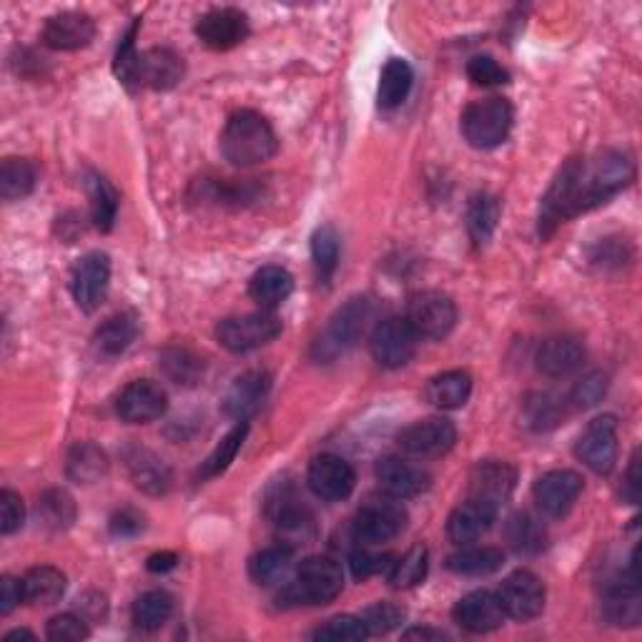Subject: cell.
<instances>
[{
    "label": "cell",
    "instance_id": "1",
    "mask_svg": "<svg viewBox=\"0 0 642 642\" xmlns=\"http://www.w3.org/2000/svg\"><path fill=\"white\" fill-rule=\"evenodd\" d=\"M632 181H635V164L622 151H600L590 159L575 156L565 161L542 199L538 218L540 237H552L567 218L597 209Z\"/></svg>",
    "mask_w": 642,
    "mask_h": 642
},
{
    "label": "cell",
    "instance_id": "2",
    "mask_svg": "<svg viewBox=\"0 0 642 642\" xmlns=\"http://www.w3.org/2000/svg\"><path fill=\"white\" fill-rule=\"evenodd\" d=\"M279 151V138L262 113L237 111L231 113L222 131V153L231 166L251 168L266 164Z\"/></svg>",
    "mask_w": 642,
    "mask_h": 642
},
{
    "label": "cell",
    "instance_id": "3",
    "mask_svg": "<svg viewBox=\"0 0 642 642\" xmlns=\"http://www.w3.org/2000/svg\"><path fill=\"white\" fill-rule=\"evenodd\" d=\"M372 319V302L364 297H354L349 302L337 309L335 316H331L327 329L322 331L319 339L314 341V360L316 362H335L339 354H344L352 349L356 341L362 339L364 329Z\"/></svg>",
    "mask_w": 642,
    "mask_h": 642
},
{
    "label": "cell",
    "instance_id": "4",
    "mask_svg": "<svg viewBox=\"0 0 642 642\" xmlns=\"http://www.w3.org/2000/svg\"><path fill=\"white\" fill-rule=\"evenodd\" d=\"M344 590V572L331 557H306L297 580L284 590V600L294 605H329Z\"/></svg>",
    "mask_w": 642,
    "mask_h": 642
},
{
    "label": "cell",
    "instance_id": "5",
    "mask_svg": "<svg viewBox=\"0 0 642 642\" xmlns=\"http://www.w3.org/2000/svg\"><path fill=\"white\" fill-rule=\"evenodd\" d=\"M515 124V109L507 99H484L469 103L462 113V134L467 143L479 151L498 149L507 141Z\"/></svg>",
    "mask_w": 642,
    "mask_h": 642
},
{
    "label": "cell",
    "instance_id": "6",
    "mask_svg": "<svg viewBox=\"0 0 642 642\" xmlns=\"http://www.w3.org/2000/svg\"><path fill=\"white\" fill-rule=\"evenodd\" d=\"M284 324L274 312H254V314H241L229 316V319L218 322L216 339L224 349H229L231 354H247L254 349L269 344L281 335Z\"/></svg>",
    "mask_w": 642,
    "mask_h": 642
},
{
    "label": "cell",
    "instance_id": "7",
    "mask_svg": "<svg viewBox=\"0 0 642 642\" xmlns=\"http://www.w3.org/2000/svg\"><path fill=\"white\" fill-rule=\"evenodd\" d=\"M406 322L419 339H444L457 327V304L442 291H417L406 302Z\"/></svg>",
    "mask_w": 642,
    "mask_h": 642
},
{
    "label": "cell",
    "instance_id": "8",
    "mask_svg": "<svg viewBox=\"0 0 642 642\" xmlns=\"http://www.w3.org/2000/svg\"><path fill=\"white\" fill-rule=\"evenodd\" d=\"M419 337L402 316H389L374 327L369 337V352L379 367L402 369L417 354Z\"/></svg>",
    "mask_w": 642,
    "mask_h": 642
},
{
    "label": "cell",
    "instance_id": "9",
    "mask_svg": "<svg viewBox=\"0 0 642 642\" xmlns=\"http://www.w3.org/2000/svg\"><path fill=\"white\" fill-rule=\"evenodd\" d=\"M406 527V509L392 494L369 498L354 517V532L364 542H387L402 534Z\"/></svg>",
    "mask_w": 642,
    "mask_h": 642
},
{
    "label": "cell",
    "instance_id": "10",
    "mask_svg": "<svg viewBox=\"0 0 642 642\" xmlns=\"http://www.w3.org/2000/svg\"><path fill=\"white\" fill-rule=\"evenodd\" d=\"M575 457L595 475H609L617 462V419L603 414L588 421L584 432L577 437Z\"/></svg>",
    "mask_w": 642,
    "mask_h": 642
},
{
    "label": "cell",
    "instance_id": "11",
    "mask_svg": "<svg viewBox=\"0 0 642 642\" xmlns=\"http://www.w3.org/2000/svg\"><path fill=\"white\" fill-rule=\"evenodd\" d=\"M111 287V259L103 251H91L84 259H78V264L73 266L71 274V291L76 304L84 312H96L103 304L105 294Z\"/></svg>",
    "mask_w": 642,
    "mask_h": 642
},
{
    "label": "cell",
    "instance_id": "12",
    "mask_svg": "<svg viewBox=\"0 0 642 642\" xmlns=\"http://www.w3.org/2000/svg\"><path fill=\"white\" fill-rule=\"evenodd\" d=\"M396 442H400L402 452L412 454V457L435 460L452 450L454 442H457V429H454L450 419L429 417L404 427Z\"/></svg>",
    "mask_w": 642,
    "mask_h": 642
},
{
    "label": "cell",
    "instance_id": "13",
    "mask_svg": "<svg viewBox=\"0 0 642 642\" xmlns=\"http://www.w3.org/2000/svg\"><path fill=\"white\" fill-rule=\"evenodd\" d=\"M498 597L507 617L525 622L542 613L547 592H544V584L538 575L530 570H517L500 584Z\"/></svg>",
    "mask_w": 642,
    "mask_h": 642
},
{
    "label": "cell",
    "instance_id": "14",
    "mask_svg": "<svg viewBox=\"0 0 642 642\" xmlns=\"http://www.w3.org/2000/svg\"><path fill=\"white\" fill-rule=\"evenodd\" d=\"M306 482L319 500L341 502L354 492L356 475L347 460L337 457V454H319L309 465Z\"/></svg>",
    "mask_w": 642,
    "mask_h": 642
},
{
    "label": "cell",
    "instance_id": "15",
    "mask_svg": "<svg viewBox=\"0 0 642 642\" xmlns=\"http://www.w3.org/2000/svg\"><path fill=\"white\" fill-rule=\"evenodd\" d=\"M166 406L168 396L156 381L136 379L118 394L116 414L128 425H149V421L164 417Z\"/></svg>",
    "mask_w": 642,
    "mask_h": 642
},
{
    "label": "cell",
    "instance_id": "16",
    "mask_svg": "<svg viewBox=\"0 0 642 642\" xmlns=\"http://www.w3.org/2000/svg\"><path fill=\"white\" fill-rule=\"evenodd\" d=\"M249 36L247 15L237 8H214L197 23V38L211 51H231Z\"/></svg>",
    "mask_w": 642,
    "mask_h": 642
},
{
    "label": "cell",
    "instance_id": "17",
    "mask_svg": "<svg viewBox=\"0 0 642 642\" xmlns=\"http://www.w3.org/2000/svg\"><path fill=\"white\" fill-rule=\"evenodd\" d=\"M534 502L542 515L565 517L582 494V477L572 469H552L534 482Z\"/></svg>",
    "mask_w": 642,
    "mask_h": 642
},
{
    "label": "cell",
    "instance_id": "18",
    "mask_svg": "<svg viewBox=\"0 0 642 642\" xmlns=\"http://www.w3.org/2000/svg\"><path fill=\"white\" fill-rule=\"evenodd\" d=\"M184 59L171 48H149L138 53L134 88H151V91H171L184 78Z\"/></svg>",
    "mask_w": 642,
    "mask_h": 642
},
{
    "label": "cell",
    "instance_id": "19",
    "mask_svg": "<svg viewBox=\"0 0 642 642\" xmlns=\"http://www.w3.org/2000/svg\"><path fill=\"white\" fill-rule=\"evenodd\" d=\"M517 482L515 467L507 465V462H479L469 475V500L484 502L500 512V507L512 498Z\"/></svg>",
    "mask_w": 642,
    "mask_h": 642
},
{
    "label": "cell",
    "instance_id": "20",
    "mask_svg": "<svg viewBox=\"0 0 642 642\" xmlns=\"http://www.w3.org/2000/svg\"><path fill=\"white\" fill-rule=\"evenodd\" d=\"M452 617L462 630L475 632V635H484V632L498 630L500 625L505 622L507 615L505 609H502L498 592L475 590L454 605Z\"/></svg>",
    "mask_w": 642,
    "mask_h": 642
},
{
    "label": "cell",
    "instance_id": "21",
    "mask_svg": "<svg viewBox=\"0 0 642 642\" xmlns=\"http://www.w3.org/2000/svg\"><path fill=\"white\" fill-rule=\"evenodd\" d=\"M374 475H377L381 490L396 500L419 498L421 492L429 490V475L425 469L402 457H394V454L381 457L374 467Z\"/></svg>",
    "mask_w": 642,
    "mask_h": 642
},
{
    "label": "cell",
    "instance_id": "22",
    "mask_svg": "<svg viewBox=\"0 0 642 642\" xmlns=\"http://www.w3.org/2000/svg\"><path fill=\"white\" fill-rule=\"evenodd\" d=\"M272 389V374L264 369H254L241 374V377L234 381L229 387V392L224 394V412L229 414L231 419L237 421H247L249 417L262 410V404L266 400Z\"/></svg>",
    "mask_w": 642,
    "mask_h": 642
},
{
    "label": "cell",
    "instance_id": "23",
    "mask_svg": "<svg viewBox=\"0 0 642 642\" xmlns=\"http://www.w3.org/2000/svg\"><path fill=\"white\" fill-rule=\"evenodd\" d=\"M96 36V23L88 13L63 11L46 21L43 43L53 51H78L86 48Z\"/></svg>",
    "mask_w": 642,
    "mask_h": 642
},
{
    "label": "cell",
    "instance_id": "24",
    "mask_svg": "<svg viewBox=\"0 0 642 642\" xmlns=\"http://www.w3.org/2000/svg\"><path fill=\"white\" fill-rule=\"evenodd\" d=\"M124 462L128 477L141 492L159 498V494H166L171 490L174 475H171V467L156 452L143 450V446H128L124 452Z\"/></svg>",
    "mask_w": 642,
    "mask_h": 642
},
{
    "label": "cell",
    "instance_id": "25",
    "mask_svg": "<svg viewBox=\"0 0 642 642\" xmlns=\"http://www.w3.org/2000/svg\"><path fill=\"white\" fill-rule=\"evenodd\" d=\"M494 519H498V509L484 505V502L467 498V502L454 507L450 519H446V538L454 544L477 542L487 530H490Z\"/></svg>",
    "mask_w": 642,
    "mask_h": 642
},
{
    "label": "cell",
    "instance_id": "26",
    "mask_svg": "<svg viewBox=\"0 0 642 642\" xmlns=\"http://www.w3.org/2000/svg\"><path fill=\"white\" fill-rule=\"evenodd\" d=\"M584 360V347L577 341L575 337H550L544 339L538 356V369L547 377H567L575 369H580V364Z\"/></svg>",
    "mask_w": 642,
    "mask_h": 642
},
{
    "label": "cell",
    "instance_id": "27",
    "mask_svg": "<svg viewBox=\"0 0 642 642\" xmlns=\"http://www.w3.org/2000/svg\"><path fill=\"white\" fill-rule=\"evenodd\" d=\"M21 588L23 603L36 607L55 605L63 597V592H66V575H63L59 567L38 565L30 567V570L21 577Z\"/></svg>",
    "mask_w": 642,
    "mask_h": 642
},
{
    "label": "cell",
    "instance_id": "28",
    "mask_svg": "<svg viewBox=\"0 0 642 642\" xmlns=\"http://www.w3.org/2000/svg\"><path fill=\"white\" fill-rule=\"evenodd\" d=\"M294 291V276L284 266H262L249 281V294L264 312H274Z\"/></svg>",
    "mask_w": 642,
    "mask_h": 642
},
{
    "label": "cell",
    "instance_id": "29",
    "mask_svg": "<svg viewBox=\"0 0 642 642\" xmlns=\"http://www.w3.org/2000/svg\"><path fill=\"white\" fill-rule=\"evenodd\" d=\"M427 402L437 410H460L473 396V374L465 369H450L437 374L427 385Z\"/></svg>",
    "mask_w": 642,
    "mask_h": 642
},
{
    "label": "cell",
    "instance_id": "30",
    "mask_svg": "<svg viewBox=\"0 0 642 642\" xmlns=\"http://www.w3.org/2000/svg\"><path fill=\"white\" fill-rule=\"evenodd\" d=\"M66 475L78 484H93L109 475V457L99 444L76 442L66 457Z\"/></svg>",
    "mask_w": 642,
    "mask_h": 642
},
{
    "label": "cell",
    "instance_id": "31",
    "mask_svg": "<svg viewBox=\"0 0 642 642\" xmlns=\"http://www.w3.org/2000/svg\"><path fill=\"white\" fill-rule=\"evenodd\" d=\"M138 337V319L134 314H116L111 319H105L99 329H96L93 347L99 349L103 356H118L124 354L128 347L134 344Z\"/></svg>",
    "mask_w": 642,
    "mask_h": 642
},
{
    "label": "cell",
    "instance_id": "32",
    "mask_svg": "<svg viewBox=\"0 0 642 642\" xmlns=\"http://www.w3.org/2000/svg\"><path fill=\"white\" fill-rule=\"evenodd\" d=\"M86 191H88V199H91V218L96 229L111 231L118 216V201H121L118 191L113 189L109 178L96 174V171H91V174L86 176Z\"/></svg>",
    "mask_w": 642,
    "mask_h": 642
},
{
    "label": "cell",
    "instance_id": "33",
    "mask_svg": "<svg viewBox=\"0 0 642 642\" xmlns=\"http://www.w3.org/2000/svg\"><path fill=\"white\" fill-rule=\"evenodd\" d=\"M505 565V552L500 547H465L446 557V567L454 575L465 577H484L498 572Z\"/></svg>",
    "mask_w": 642,
    "mask_h": 642
},
{
    "label": "cell",
    "instance_id": "34",
    "mask_svg": "<svg viewBox=\"0 0 642 642\" xmlns=\"http://www.w3.org/2000/svg\"><path fill=\"white\" fill-rule=\"evenodd\" d=\"M291 563H294V547H289V544H276V547H266L251 557L249 575L256 584L269 588V584L281 582L284 577L289 575Z\"/></svg>",
    "mask_w": 642,
    "mask_h": 642
},
{
    "label": "cell",
    "instance_id": "35",
    "mask_svg": "<svg viewBox=\"0 0 642 642\" xmlns=\"http://www.w3.org/2000/svg\"><path fill=\"white\" fill-rule=\"evenodd\" d=\"M509 547L519 552V555H538L547 544V530L538 517L527 515V512H517L507 519L505 527Z\"/></svg>",
    "mask_w": 642,
    "mask_h": 642
},
{
    "label": "cell",
    "instance_id": "36",
    "mask_svg": "<svg viewBox=\"0 0 642 642\" xmlns=\"http://www.w3.org/2000/svg\"><path fill=\"white\" fill-rule=\"evenodd\" d=\"M414 84V71L404 59L387 61V66L381 68L379 76V105L381 109H396L406 101V96L412 91Z\"/></svg>",
    "mask_w": 642,
    "mask_h": 642
},
{
    "label": "cell",
    "instance_id": "37",
    "mask_svg": "<svg viewBox=\"0 0 642 642\" xmlns=\"http://www.w3.org/2000/svg\"><path fill=\"white\" fill-rule=\"evenodd\" d=\"M502 214V203L498 197H490V193H479L473 199L467 209V231L469 239L475 241V247H484L487 241L492 239L494 229H498Z\"/></svg>",
    "mask_w": 642,
    "mask_h": 642
},
{
    "label": "cell",
    "instance_id": "38",
    "mask_svg": "<svg viewBox=\"0 0 642 642\" xmlns=\"http://www.w3.org/2000/svg\"><path fill=\"white\" fill-rule=\"evenodd\" d=\"M174 615V597L166 590H149L134 603L131 617L134 625L141 632H153L161 625H166L168 617Z\"/></svg>",
    "mask_w": 642,
    "mask_h": 642
},
{
    "label": "cell",
    "instance_id": "39",
    "mask_svg": "<svg viewBox=\"0 0 642 642\" xmlns=\"http://www.w3.org/2000/svg\"><path fill=\"white\" fill-rule=\"evenodd\" d=\"M36 166L26 159H5L0 164V197L5 201L26 199L36 189Z\"/></svg>",
    "mask_w": 642,
    "mask_h": 642
},
{
    "label": "cell",
    "instance_id": "40",
    "mask_svg": "<svg viewBox=\"0 0 642 642\" xmlns=\"http://www.w3.org/2000/svg\"><path fill=\"white\" fill-rule=\"evenodd\" d=\"M161 369L176 385L193 387L203 377V360L189 347H168L161 354Z\"/></svg>",
    "mask_w": 642,
    "mask_h": 642
},
{
    "label": "cell",
    "instance_id": "41",
    "mask_svg": "<svg viewBox=\"0 0 642 642\" xmlns=\"http://www.w3.org/2000/svg\"><path fill=\"white\" fill-rule=\"evenodd\" d=\"M339 256H341V239L337 229L335 226H319L312 237V259H314L316 279L322 284H329L331 276L337 274Z\"/></svg>",
    "mask_w": 642,
    "mask_h": 642
},
{
    "label": "cell",
    "instance_id": "42",
    "mask_svg": "<svg viewBox=\"0 0 642 642\" xmlns=\"http://www.w3.org/2000/svg\"><path fill=\"white\" fill-rule=\"evenodd\" d=\"M38 519L46 530H68L76 523V502L66 490H48L38 500Z\"/></svg>",
    "mask_w": 642,
    "mask_h": 642
},
{
    "label": "cell",
    "instance_id": "43",
    "mask_svg": "<svg viewBox=\"0 0 642 642\" xmlns=\"http://www.w3.org/2000/svg\"><path fill=\"white\" fill-rule=\"evenodd\" d=\"M427 570H429V550L425 544H417V547H412L404 557H400L392 565V570H389V582H392L396 590H412L425 582Z\"/></svg>",
    "mask_w": 642,
    "mask_h": 642
},
{
    "label": "cell",
    "instance_id": "44",
    "mask_svg": "<svg viewBox=\"0 0 642 642\" xmlns=\"http://www.w3.org/2000/svg\"><path fill=\"white\" fill-rule=\"evenodd\" d=\"M247 435H249V425H247V421H239V425L234 427L231 432L226 435L224 440L216 444V450L209 454V460L203 462L201 477H203V479H209V477L224 475L226 469L231 467V462L237 460V454H239V450H241L243 440H247Z\"/></svg>",
    "mask_w": 642,
    "mask_h": 642
},
{
    "label": "cell",
    "instance_id": "45",
    "mask_svg": "<svg viewBox=\"0 0 642 642\" xmlns=\"http://www.w3.org/2000/svg\"><path fill=\"white\" fill-rule=\"evenodd\" d=\"M312 638L322 642H360V640H367L369 632L362 617L337 615L324 622L319 630H314Z\"/></svg>",
    "mask_w": 642,
    "mask_h": 642
},
{
    "label": "cell",
    "instance_id": "46",
    "mask_svg": "<svg viewBox=\"0 0 642 642\" xmlns=\"http://www.w3.org/2000/svg\"><path fill=\"white\" fill-rule=\"evenodd\" d=\"M404 607H400L396 603H377L364 609L362 620L367 625V632L369 638L372 635H387V632H392L400 628L404 622Z\"/></svg>",
    "mask_w": 642,
    "mask_h": 642
},
{
    "label": "cell",
    "instance_id": "47",
    "mask_svg": "<svg viewBox=\"0 0 642 642\" xmlns=\"http://www.w3.org/2000/svg\"><path fill=\"white\" fill-rule=\"evenodd\" d=\"M467 76L475 86H482V88L509 84V71L505 66H500L492 55H475V59H469Z\"/></svg>",
    "mask_w": 642,
    "mask_h": 642
},
{
    "label": "cell",
    "instance_id": "48",
    "mask_svg": "<svg viewBox=\"0 0 642 642\" xmlns=\"http://www.w3.org/2000/svg\"><path fill=\"white\" fill-rule=\"evenodd\" d=\"M525 419L532 429H550L559 421V404L550 394H530L525 402Z\"/></svg>",
    "mask_w": 642,
    "mask_h": 642
},
{
    "label": "cell",
    "instance_id": "49",
    "mask_svg": "<svg viewBox=\"0 0 642 642\" xmlns=\"http://www.w3.org/2000/svg\"><path fill=\"white\" fill-rule=\"evenodd\" d=\"M46 635L53 642H80L91 635V630H88V622L80 615L63 613V615L51 617V622H48L46 628Z\"/></svg>",
    "mask_w": 642,
    "mask_h": 642
},
{
    "label": "cell",
    "instance_id": "50",
    "mask_svg": "<svg viewBox=\"0 0 642 642\" xmlns=\"http://www.w3.org/2000/svg\"><path fill=\"white\" fill-rule=\"evenodd\" d=\"M349 565H352V575L356 580H369L374 575H389L394 565V557L387 555V552L356 550L354 555L349 557Z\"/></svg>",
    "mask_w": 642,
    "mask_h": 642
},
{
    "label": "cell",
    "instance_id": "51",
    "mask_svg": "<svg viewBox=\"0 0 642 642\" xmlns=\"http://www.w3.org/2000/svg\"><path fill=\"white\" fill-rule=\"evenodd\" d=\"M605 392H607V377L603 372H592L582 381H577V387L572 389V402L577 410H590V406H595L600 400H603Z\"/></svg>",
    "mask_w": 642,
    "mask_h": 642
},
{
    "label": "cell",
    "instance_id": "52",
    "mask_svg": "<svg viewBox=\"0 0 642 642\" xmlns=\"http://www.w3.org/2000/svg\"><path fill=\"white\" fill-rule=\"evenodd\" d=\"M23 519H26V507H23L21 494L13 490L0 492V532H18L23 527Z\"/></svg>",
    "mask_w": 642,
    "mask_h": 642
},
{
    "label": "cell",
    "instance_id": "53",
    "mask_svg": "<svg viewBox=\"0 0 642 642\" xmlns=\"http://www.w3.org/2000/svg\"><path fill=\"white\" fill-rule=\"evenodd\" d=\"M143 530V517L136 509H121L111 517V534L113 538H136Z\"/></svg>",
    "mask_w": 642,
    "mask_h": 642
},
{
    "label": "cell",
    "instance_id": "54",
    "mask_svg": "<svg viewBox=\"0 0 642 642\" xmlns=\"http://www.w3.org/2000/svg\"><path fill=\"white\" fill-rule=\"evenodd\" d=\"M23 603V588H21V580H15V577L5 575L3 582H0V613L3 615H11L15 607Z\"/></svg>",
    "mask_w": 642,
    "mask_h": 642
},
{
    "label": "cell",
    "instance_id": "55",
    "mask_svg": "<svg viewBox=\"0 0 642 642\" xmlns=\"http://www.w3.org/2000/svg\"><path fill=\"white\" fill-rule=\"evenodd\" d=\"M622 498L630 502V505H638L640 502V452L630 457V467L628 475H625V484H622Z\"/></svg>",
    "mask_w": 642,
    "mask_h": 642
},
{
    "label": "cell",
    "instance_id": "56",
    "mask_svg": "<svg viewBox=\"0 0 642 642\" xmlns=\"http://www.w3.org/2000/svg\"><path fill=\"white\" fill-rule=\"evenodd\" d=\"M78 607H80V617H84L86 622H91V620H99V617H103L105 600H103V595L88 592V595L78 597Z\"/></svg>",
    "mask_w": 642,
    "mask_h": 642
},
{
    "label": "cell",
    "instance_id": "57",
    "mask_svg": "<svg viewBox=\"0 0 642 642\" xmlns=\"http://www.w3.org/2000/svg\"><path fill=\"white\" fill-rule=\"evenodd\" d=\"M178 565V555L176 552H156V555H151L149 559H146V570L153 572V575H164V572H171L174 567Z\"/></svg>",
    "mask_w": 642,
    "mask_h": 642
},
{
    "label": "cell",
    "instance_id": "58",
    "mask_svg": "<svg viewBox=\"0 0 642 642\" xmlns=\"http://www.w3.org/2000/svg\"><path fill=\"white\" fill-rule=\"evenodd\" d=\"M402 638L404 640H432V642H437V640H444L446 635L442 630H432V628H412V630H406Z\"/></svg>",
    "mask_w": 642,
    "mask_h": 642
},
{
    "label": "cell",
    "instance_id": "59",
    "mask_svg": "<svg viewBox=\"0 0 642 642\" xmlns=\"http://www.w3.org/2000/svg\"><path fill=\"white\" fill-rule=\"evenodd\" d=\"M15 640H36V635L30 630H11L5 635V642H15Z\"/></svg>",
    "mask_w": 642,
    "mask_h": 642
}]
</instances>
